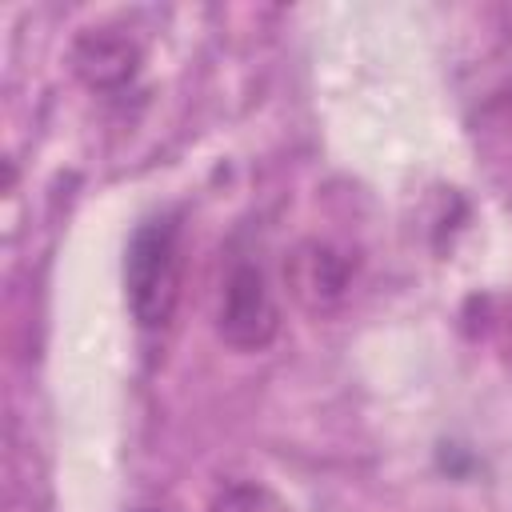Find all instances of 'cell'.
Returning <instances> with one entry per match:
<instances>
[{
    "label": "cell",
    "instance_id": "7a4b0ae2",
    "mask_svg": "<svg viewBox=\"0 0 512 512\" xmlns=\"http://www.w3.org/2000/svg\"><path fill=\"white\" fill-rule=\"evenodd\" d=\"M216 328L232 348H264L276 332V304L256 264H236L220 292Z\"/></svg>",
    "mask_w": 512,
    "mask_h": 512
},
{
    "label": "cell",
    "instance_id": "6da1fadb",
    "mask_svg": "<svg viewBox=\"0 0 512 512\" xmlns=\"http://www.w3.org/2000/svg\"><path fill=\"white\" fill-rule=\"evenodd\" d=\"M180 224L176 216L144 220L124 252V292L140 328H164L180 300Z\"/></svg>",
    "mask_w": 512,
    "mask_h": 512
}]
</instances>
